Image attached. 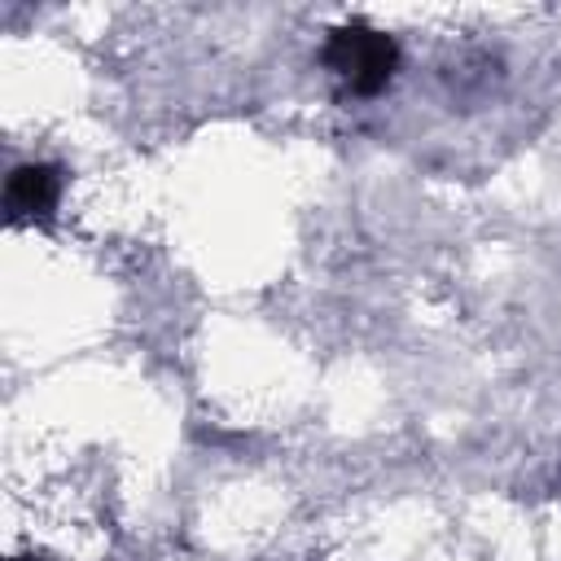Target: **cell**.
Listing matches in <instances>:
<instances>
[{"mask_svg":"<svg viewBox=\"0 0 561 561\" xmlns=\"http://www.w3.org/2000/svg\"><path fill=\"white\" fill-rule=\"evenodd\" d=\"M320 61L355 92V96H377L390 88L399 70V44L394 35L368 26V22H342L324 35Z\"/></svg>","mask_w":561,"mask_h":561,"instance_id":"6da1fadb","label":"cell"},{"mask_svg":"<svg viewBox=\"0 0 561 561\" xmlns=\"http://www.w3.org/2000/svg\"><path fill=\"white\" fill-rule=\"evenodd\" d=\"M61 202V171L53 162H18L4 180L9 224H48Z\"/></svg>","mask_w":561,"mask_h":561,"instance_id":"7a4b0ae2","label":"cell"}]
</instances>
